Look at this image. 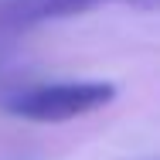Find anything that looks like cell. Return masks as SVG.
Here are the masks:
<instances>
[{"label": "cell", "instance_id": "obj_1", "mask_svg": "<svg viewBox=\"0 0 160 160\" xmlns=\"http://www.w3.org/2000/svg\"><path fill=\"white\" fill-rule=\"evenodd\" d=\"M112 99H116L112 82H51L7 92L0 99V109L31 123H68L75 116L109 106Z\"/></svg>", "mask_w": 160, "mask_h": 160}, {"label": "cell", "instance_id": "obj_2", "mask_svg": "<svg viewBox=\"0 0 160 160\" xmlns=\"http://www.w3.org/2000/svg\"><path fill=\"white\" fill-rule=\"evenodd\" d=\"M68 10H82V7H92V3H106V0H65ZM123 3H140V7H153V0H123Z\"/></svg>", "mask_w": 160, "mask_h": 160}]
</instances>
